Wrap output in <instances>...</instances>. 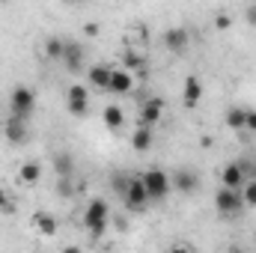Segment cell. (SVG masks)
I'll return each mask as SVG.
<instances>
[{
	"label": "cell",
	"mask_w": 256,
	"mask_h": 253,
	"mask_svg": "<svg viewBox=\"0 0 256 253\" xmlns=\"http://www.w3.org/2000/svg\"><path fill=\"white\" fill-rule=\"evenodd\" d=\"M254 182H256V164H254Z\"/></svg>",
	"instance_id": "836d02e7"
},
{
	"label": "cell",
	"mask_w": 256,
	"mask_h": 253,
	"mask_svg": "<svg viewBox=\"0 0 256 253\" xmlns=\"http://www.w3.org/2000/svg\"><path fill=\"white\" fill-rule=\"evenodd\" d=\"M244 128L248 131H256V110H250V108H248V122H244Z\"/></svg>",
	"instance_id": "83f0119b"
},
{
	"label": "cell",
	"mask_w": 256,
	"mask_h": 253,
	"mask_svg": "<svg viewBox=\"0 0 256 253\" xmlns=\"http://www.w3.org/2000/svg\"><path fill=\"white\" fill-rule=\"evenodd\" d=\"M68 114L78 116V120H84L90 114V96H86V90L80 84L68 86Z\"/></svg>",
	"instance_id": "8992f818"
},
{
	"label": "cell",
	"mask_w": 256,
	"mask_h": 253,
	"mask_svg": "<svg viewBox=\"0 0 256 253\" xmlns=\"http://www.w3.org/2000/svg\"><path fill=\"white\" fill-rule=\"evenodd\" d=\"M110 185H114V190L126 200V194H128V185H131V176H128L126 170H116L114 176H110Z\"/></svg>",
	"instance_id": "7402d4cb"
},
{
	"label": "cell",
	"mask_w": 256,
	"mask_h": 253,
	"mask_svg": "<svg viewBox=\"0 0 256 253\" xmlns=\"http://www.w3.org/2000/svg\"><path fill=\"white\" fill-rule=\"evenodd\" d=\"M108 218H110V208H108V202L102 200V196H96L90 206H86V212H84V226L90 230V236L98 242L104 232H108Z\"/></svg>",
	"instance_id": "6da1fadb"
},
{
	"label": "cell",
	"mask_w": 256,
	"mask_h": 253,
	"mask_svg": "<svg viewBox=\"0 0 256 253\" xmlns=\"http://www.w3.org/2000/svg\"><path fill=\"white\" fill-rule=\"evenodd\" d=\"M122 202H126L128 212H143L149 206V194H146V185L140 176H131V185H128V194Z\"/></svg>",
	"instance_id": "5b68a950"
},
{
	"label": "cell",
	"mask_w": 256,
	"mask_h": 253,
	"mask_svg": "<svg viewBox=\"0 0 256 253\" xmlns=\"http://www.w3.org/2000/svg\"><path fill=\"white\" fill-rule=\"evenodd\" d=\"M131 90H134L131 72H126V68H114V78H110V90H108V92H114V96H128Z\"/></svg>",
	"instance_id": "8fae6325"
},
{
	"label": "cell",
	"mask_w": 256,
	"mask_h": 253,
	"mask_svg": "<svg viewBox=\"0 0 256 253\" xmlns=\"http://www.w3.org/2000/svg\"><path fill=\"white\" fill-rule=\"evenodd\" d=\"M39 176H42V167H39V161H24V164H21V182H27V185H36V182H39Z\"/></svg>",
	"instance_id": "ffe728a7"
},
{
	"label": "cell",
	"mask_w": 256,
	"mask_h": 253,
	"mask_svg": "<svg viewBox=\"0 0 256 253\" xmlns=\"http://www.w3.org/2000/svg\"><path fill=\"white\" fill-rule=\"evenodd\" d=\"M242 206H244V200H242L238 190L220 188L218 194H214V208H218L224 218H236V214L242 212Z\"/></svg>",
	"instance_id": "277c9868"
},
{
	"label": "cell",
	"mask_w": 256,
	"mask_h": 253,
	"mask_svg": "<svg viewBox=\"0 0 256 253\" xmlns=\"http://www.w3.org/2000/svg\"><path fill=\"white\" fill-rule=\"evenodd\" d=\"M122 63H126V72H140V74H143V57H140L137 51L128 48L126 54H122Z\"/></svg>",
	"instance_id": "cb8c5ba5"
},
{
	"label": "cell",
	"mask_w": 256,
	"mask_h": 253,
	"mask_svg": "<svg viewBox=\"0 0 256 253\" xmlns=\"http://www.w3.org/2000/svg\"><path fill=\"white\" fill-rule=\"evenodd\" d=\"M224 120H226L230 128H244V122H248V108H230Z\"/></svg>",
	"instance_id": "44dd1931"
},
{
	"label": "cell",
	"mask_w": 256,
	"mask_h": 253,
	"mask_svg": "<svg viewBox=\"0 0 256 253\" xmlns=\"http://www.w3.org/2000/svg\"><path fill=\"white\" fill-rule=\"evenodd\" d=\"M63 253H84V250H80V248H66Z\"/></svg>",
	"instance_id": "d6a6232c"
},
{
	"label": "cell",
	"mask_w": 256,
	"mask_h": 253,
	"mask_svg": "<svg viewBox=\"0 0 256 253\" xmlns=\"http://www.w3.org/2000/svg\"><path fill=\"white\" fill-rule=\"evenodd\" d=\"M6 140L15 143V146H21V143L27 140V126H24V120H18V116L6 120Z\"/></svg>",
	"instance_id": "9a60e30c"
},
{
	"label": "cell",
	"mask_w": 256,
	"mask_h": 253,
	"mask_svg": "<svg viewBox=\"0 0 256 253\" xmlns=\"http://www.w3.org/2000/svg\"><path fill=\"white\" fill-rule=\"evenodd\" d=\"M164 114V102L161 98H146L140 108V128H152Z\"/></svg>",
	"instance_id": "30bf717a"
},
{
	"label": "cell",
	"mask_w": 256,
	"mask_h": 253,
	"mask_svg": "<svg viewBox=\"0 0 256 253\" xmlns=\"http://www.w3.org/2000/svg\"><path fill=\"white\" fill-rule=\"evenodd\" d=\"M188 42H191L188 27H170V30L164 33V48H167V51H173V54L188 51Z\"/></svg>",
	"instance_id": "52a82bcc"
},
{
	"label": "cell",
	"mask_w": 256,
	"mask_h": 253,
	"mask_svg": "<svg viewBox=\"0 0 256 253\" xmlns=\"http://www.w3.org/2000/svg\"><path fill=\"white\" fill-rule=\"evenodd\" d=\"M244 18H248V24L256 27V6H248V9H244Z\"/></svg>",
	"instance_id": "f1b7e54d"
},
{
	"label": "cell",
	"mask_w": 256,
	"mask_h": 253,
	"mask_svg": "<svg viewBox=\"0 0 256 253\" xmlns=\"http://www.w3.org/2000/svg\"><path fill=\"white\" fill-rule=\"evenodd\" d=\"M214 21H218V27H220V30H226V27H230V15H226V12H224V15H218Z\"/></svg>",
	"instance_id": "f546056e"
},
{
	"label": "cell",
	"mask_w": 256,
	"mask_h": 253,
	"mask_svg": "<svg viewBox=\"0 0 256 253\" xmlns=\"http://www.w3.org/2000/svg\"><path fill=\"white\" fill-rule=\"evenodd\" d=\"M242 200H244L248 206H256V182H254V179H248V182H244V194H242Z\"/></svg>",
	"instance_id": "d4e9b609"
},
{
	"label": "cell",
	"mask_w": 256,
	"mask_h": 253,
	"mask_svg": "<svg viewBox=\"0 0 256 253\" xmlns=\"http://www.w3.org/2000/svg\"><path fill=\"white\" fill-rule=\"evenodd\" d=\"M86 78H90V84L92 86H98V90H110V78H114V68L110 66H104V63H98V66H92L90 72H86Z\"/></svg>",
	"instance_id": "7c38bea8"
},
{
	"label": "cell",
	"mask_w": 256,
	"mask_h": 253,
	"mask_svg": "<svg viewBox=\"0 0 256 253\" xmlns=\"http://www.w3.org/2000/svg\"><path fill=\"white\" fill-rule=\"evenodd\" d=\"M84 60H86V54H84V48H80L78 42H66L63 63L68 66V72H80V68H84Z\"/></svg>",
	"instance_id": "4fadbf2b"
},
{
	"label": "cell",
	"mask_w": 256,
	"mask_h": 253,
	"mask_svg": "<svg viewBox=\"0 0 256 253\" xmlns=\"http://www.w3.org/2000/svg\"><path fill=\"white\" fill-rule=\"evenodd\" d=\"M140 179H143V185H146L149 200H164V196L173 190V182H170V176H167L164 170H149V173H143Z\"/></svg>",
	"instance_id": "3957f363"
},
{
	"label": "cell",
	"mask_w": 256,
	"mask_h": 253,
	"mask_svg": "<svg viewBox=\"0 0 256 253\" xmlns=\"http://www.w3.org/2000/svg\"><path fill=\"white\" fill-rule=\"evenodd\" d=\"M232 253H244V250H232Z\"/></svg>",
	"instance_id": "e575fe53"
},
{
	"label": "cell",
	"mask_w": 256,
	"mask_h": 253,
	"mask_svg": "<svg viewBox=\"0 0 256 253\" xmlns=\"http://www.w3.org/2000/svg\"><path fill=\"white\" fill-rule=\"evenodd\" d=\"M57 194H60V196H72V182H68V179H60V182H57Z\"/></svg>",
	"instance_id": "4316f807"
},
{
	"label": "cell",
	"mask_w": 256,
	"mask_h": 253,
	"mask_svg": "<svg viewBox=\"0 0 256 253\" xmlns=\"http://www.w3.org/2000/svg\"><path fill=\"white\" fill-rule=\"evenodd\" d=\"M102 120H104V126L108 128H122V122H126V114H122V108L120 104H108L104 108V114H102Z\"/></svg>",
	"instance_id": "d6986e66"
},
{
	"label": "cell",
	"mask_w": 256,
	"mask_h": 253,
	"mask_svg": "<svg viewBox=\"0 0 256 253\" xmlns=\"http://www.w3.org/2000/svg\"><path fill=\"white\" fill-rule=\"evenodd\" d=\"M0 212H9V214L15 212V202L9 200V194H6V188H0Z\"/></svg>",
	"instance_id": "484cf974"
},
{
	"label": "cell",
	"mask_w": 256,
	"mask_h": 253,
	"mask_svg": "<svg viewBox=\"0 0 256 253\" xmlns=\"http://www.w3.org/2000/svg\"><path fill=\"white\" fill-rule=\"evenodd\" d=\"M170 182H173V188L179 190V194H194V190L200 188V176L194 173L191 167H179V170L170 176Z\"/></svg>",
	"instance_id": "ba28073f"
},
{
	"label": "cell",
	"mask_w": 256,
	"mask_h": 253,
	"mask_svg": "<svg viewBox=\"0 0 256 253\" xmlns=\"http://www.w3.org/2000/svg\"><path fill=\"white\" fill-rule=\"evenodd\" d=\"M152 143H155V134H152V128H140L134 131V137H131V146H134V152H149L152 149Z\"/></svg>",
	"instance_id": "ac0fdd59"
},
{
	"label": "cell",
	"mask_w": 256,
	"mask_h": 253,
	"mask_svg": "<svg viewBox=\"0 0 256 253\" xmlns=\"http://www.w3.org/2000/svg\"><path fill=\"white\" fill-rule=\"evenodd\" d=\"M54 170H57L60 179H72V173H74V158H72V152H54Z\"/></svg>",
	"instance_id": "2e32d148"
},
{
	"label": "cell",
	"mask_w": 256,
	"mask_h": 253,
	"mask_svg": "<svg viewBox=\"0 0 256 253\" xmlns=\"http://www.w3.org/2000/svg\"><path fill=\"white\" fill-rule=\"evenodd\" d=\"M9 104H12V116L27 120V116L36 110V96H33L30 86H15L12 96H9Z\"/></svg>",
	"instance_id": "7a4b0ae2"
},
{
	"label": "cell",
	"mask_w": 256,
	"mask_h": 253,
	"mask_svg": "<svg viewBox=\"0 0 256 253\" xmlns=\"http://www.w3.org/2000/svg\"><path fill=\"white\" fill-rule=\"evenodd\" d=\"M182 96H185V104H188V108H196V104H200V98H202V84H200L196 74H188V78H185V92H182Z\"/></svg>",
	"instance_id": "5bb4252c"
},
{
	"label": "cell",
	"mask_w": 256,
	"mask_h": 253,
	"mask_svg": "<svg viewBox=\"0 0 256 253\" xmlns=\"http://www.w3.org/2000/svg\"><path fill=\"white\" fill-rule=\"evenodd\" d=\"M84 33H86V36H96V33H98V24H96V21H90V24L84 27Z\"/></svg>",
	"instance_id": "4dcf8cb0"
},
{
	"label": "cell",
	"mask_w": 256,
	"mask_h": 253,
	"mask_svg": "<svg viewBox=\"0 0 256 253\" xmlns=\"http://www.w3.org/2000/svg\"><path fill=\"white\" fill-rule=\"evenodd\" d=\"M63 51H66V39H57V36H51V39L45 42V54H48L51 60H63Z\"/></svg>",
	"instance_id": "603a6c76"
},
{
	"label": "cell",
	"mask_w": 256,
	"mask_h": 253,
	"mask_svg": "<svg viewBox=\"0 0 256 253\" xmlns=\"http://www.w3.org/2000/svg\"><path fill=\"white\" fill-rule=\"evenodd\" d=\"M33 224H36V230L42 236H57V218L51 212H36L33 214Z\"/></svg>",
	"instance_id": "e0dca14e"
},
{
	"label": "cell",
	"mask_w": 256,
	"mask_h": 253,
	"mask_svg": "<svg viewBox=\"0 0 256 253\" xmlns=\"http://www.w3.org/2000/svg\"><path fill=\"white\" fill-rule=\"evenodd\" d=\"M244 182H248V176H244V170L238 167V161H232V164L224 167V173H220V188L238 190V188H244Z\"/></svg>",
	"instance_id": "9c48e42d"
},
{
	"label": "cell",
	"mask_w": 256,
	"mask_h": 253,
	"mask_svg": "<svg viewBox=\"0 0 256 253\" xmlns=\"http://www.w3.org/2000/svg\"><path fill=\"white\" fill-rule=\"evenodd\" d=\"M170 253H191V248H185V244H176Z\"/></svg>",
	"instance_id": "1f68e13d"
}]
</instances>
